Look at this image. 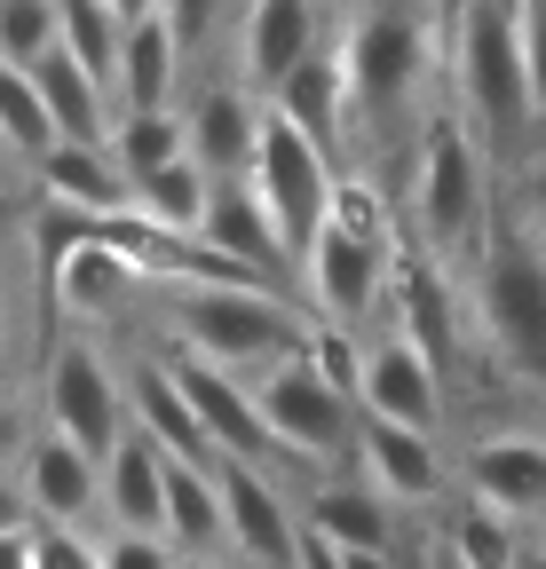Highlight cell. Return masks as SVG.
Segmentation results:
<instances>
[{
	"label": "cell",
	"mask_w": 546,
	"mask_h": 569,
	"mask_svg": "<svg viewBox=\"0 0 546 569\" xmlns=\"http://www.w3.org/2000/svg\"><path fill=\"white\" fill-rule=\"evenodd\" d=\"M167 317H175L167 348L198 356L215 372H238V380H261L309 340V309L294 293H278V284H198V293L167 301Z\"/></svg>",
	"instance_id": "1"
},
{
	"label": "cell",
	"mask_w": 546,
	"mask_h": 569,
	"mask_svg": "<svg viewBox=\"0 0 546 569\" xmlns=\"http://www.w3.org/2000/svg\"><path fill=\"white\" fill-rule=\"evenodd\" d=\"M396 253H404V246H396V222H388L380 190L357 182V174H340L325 230H317V246H309L301 269H294L301 293H309V317L365 332V317L388 301V269H396Z\"/></svg>",
	"instance_id": "2"
},
{
	"label": "cell",
	"mask_w": 546,
	"mask_h": 569,
	"mask_svg": "<svg viewBox=\"0 0 546 569\" xmlns=\"http://www.w3.org/2000/svg\"><path fill=\"white\" fill-rule=\"evenodd\" d=\"M413 230L436 269H467L492 253V167H484V134L459 119H428L420 134V167H413Z\"/></svg>",
	"instance_id": "3"
},
{
	"label": "cell",
	"mask_w": 546,
	"mask_h": 569,
	"mask_svg": "<svg viewBox=\"0 0 546 569\" xmlns=\"http://www.w3.org/2000/svg\"><path fill=\"white\" fill-rule=\"evenodd\" d=\"M340 63H349V134L380 142L396 134V119H413L420 80H428V24L413 9H365L340 32Z\"/></svg>",
	"instance_id": "4"
},
{
	"label": "cell",
	"mask_w": 546,
	"mask_h": 569,
	"mask_svg": "<svg viewBox=\"0 0 546 569\" xmlns=\"http://www.w3.org/2000/svg\"><path fill=\"white\" fill-rule=\"evenodd\" d=\"M444 63H451V88H459V103H467V119H475L484 142H515V134L538 127L530 71H523V24L515 17H499V9L475 0V9L444 32Z\"/></svg>",
	"instance_id": "5"
},
{
	"label": "cell",
	"mask_w": 546,
	"mask_h": 569,
	"mask_svg": "<svg viewBox=\"0 0 546 569\" xmlns=\"http://www.w3.org/2000/svg\"><path fill=\"white\" fill-rule=\"evenodd\" d=\"M475 317H484V340L507 356V372L530 380L546 396V253L515 230L492 238V253L475 261Z\"/></svg>",
	"instance_id": "6"
},
{
	"label": "cell",
	"mask_w": 546,
	"mask_h": 569,
	"mask_svg": "<svg viewBox=\"0 0 546 569\" xmlns=\"http://www.w3.org/2000/svg\"><path fill=\"white\" fill-rule=\"evenodd\" d=\"M254 403H261V427L269 443L301 467H357V403L340 396L309 356H286V365H269L254 380Z\"/></svg>",
	"instance_id": "7"
},
{
	"label": "cell",
	"mask_w": 546,
	"mask_h": 569,
	"mask_svg": "<svg viewBox=\"0 0 546 569\" xmlns=\"http://www.w3.org/2000/svg\"><path fill=\"white\" fill-rule=\"evenodd\" d=\"M246 182H254L261 213L278 222V238H286V261L301 269V253L317 246L325 213H332V190H340V174H332V151H317V142H309L294 119L261 111V142H254V167H246Z\"/></svg>",
	"instance_id": "8"
},
{
	"label": "cell",
	"mask_w": 546,
	"mask_h": 569,
	"mask_svg": "<svg viewBox=\"0 0 546 569\" xmlns=\"http://www.w3.org/2000/svg\"><path fill=\"white\" fill-rule=\"evenodd\" d=\"M40 411H48V436L80 443L96 467L127 436V380L111 372V356L88 332H63L48 348V365H40Z\"/></svg>",
	"instance_id": "9"
},
{
	"label": "cell",
	"mask_w": 546,
	"mask_h": 569,
	"mask_svg": "<svg viewBox=\"0 0 546 569\" xmlns=\"http://www.w3.org/2000/svg\"><path fill=\"white\" fill-rule=\"evenodd\" d=\"M215 490H222V546H230L246 569H294L301 507L286 498V482L269 475V467L222 459V467H215Z\"/></svg>",
	"instance_id": "10"
},
{
	"label": "cell",
	"mask_w": 546,
	"mask_h": 569,
	"mask_svg": "<svg viewBox=\"0 0 546 569\" xmlns=\"http://www.w3.org/2000/svg\"><path fill=\"white\" fill-rule=\"evenodd\" d=\"M159 365L175 372V388L190 396L198 427H207V443H215L222 459H246V467H269V459H278V443H269V427H261V403H254V380L215 372V365H198V356H182V348H167Z\"/></svg>",
	"instance_id": "11"
},
{
	"label": "cell",
	"mask_w": 546,
	"mask_h": 569,
	"mask_svg": "<svg viewBox=\"0 0 546 569\" xmlns=\"http://www.w3.org/2000/svg\"><path fill=\"white\" fill-rule=\"evenodd\" d=\"M357 411L388 419V427H413V436H436L444 427V372L413 340L373 332L365 340V380H357Z\"/></svg>",
	"instance_id": "12"
},
{
	"label": "cell",
	"mask_w": 546,
	"mask_h": 569,
	"mask_svg": "<svg viewBox=\"0 0 546 569\" xmlns=\"http://www.w3.org/2000/svg\"><path fill=\"white\" fill-rule=\"evenodd\" d=\"M467 490H475V507L530 530L546 515V427H499V436H484L467 451Z\"/></svg>",
	"instance_id": "13"
},
{
	"label": "cell",
	"mask_w": 546,
	"mask_h": 569,
	"mask_svg": "<svg viewBox=\"0 0 546 569\" xmlns=\"http://www.w3.org/2000/svg\"><path fill=\"white\" fill-rule=\"evenodd\" d=\"M357 475L388 498V507H436L451 490V467L436 451V436H413V427H388V419H357Z\"/></svg>",
	"instance_id": "14"
},
{
	"label": "cell",
	"mask_w": 546,
	"mask_h": 569,
	"mask_svg": "<svg viewBox=\"0 0 546 569\" xmlns=\"http://www.w3.org/2000/svg\"><path fill=\"white\" fill-rule=\"evenodd\" d=\"M317 9L325 0H246L238 17V71L254 96H278L294 71L317 56Z\"/></svg>",
	"instance_id": "15"
},
{
	"label": "cell",
	"mask_w": 546,
	"mask_h": 569,
	"mask_svg": "<svg viewBox=\"0 0 546 569\" xmlns=\"http://www.w3.org/2000/svg\"><path fill=\"white\" fill-rule=\"evenodd\" d=\"M261 111H269V96H254L246 80H215V88H198V103L182 111V119H190V167L207 174V182H238V174L254 167Z\"/></svg>",
	"instance_id": "16"
},
{
	"label": "cell",
	"mask_w": 546,
	"mask_h": 569,
	"mask_svg": "<svg viewBox=\"0 0 546 569\" xmlns=\"http://www.w3.org/2000/svg\"><path fill=\"white\" fill-rule=\"evenodd\" d=\"M17 490H24V515H32V522L80 530V522L103 507V467H96L80 443H63V436H32L24 459H17Z\"/></svg>",
	"instance_id": "17"
},
{
	"label": "cell",
	"mask_w": 546,
	"mask_h": 569,
	"mask_svg": "<svg viewBox=\"0 0 546 569\" xmlns=\"http://www.w3.org/2000/svg\"><path fill=\"white\" fill-rule=\"evenodd\" d=\"M198 246L222 253V261H238V269H246V277H261V284H278V277L294 269V261H286L278 222L261 213V198H254V182H246V174L207 190V213H198Z\"/></svg>",
	"instance_id": "18"
},
{
	"label": "cell",
	"mask_w": 546,
	"mask_h": 569,
	"mask_svg": "<svg viewBox=\"0 0 546 569\" xmlns=\"http://www.w3.org/2000/svg\"><path fill=\"white\" fill-rule=\"evenodd\" d=\"M135 293H143V277H135L127 253H111L96 238V222H88V238L72 253L48 269V301H56V317H72V325H111Z\"/></svg>",
	"instance_id": "19"
},
{
	"label": "cell",
	"mask_w": 546,
	"mask_h": 569,
	"mask_svg": "<svg viewBox=\"0 0 546 569\" xmlns=\"http://www.w3.org/2000/svg\"><path fill=\"white\" fill-rule=\"evenodd\" d=\"M40 198L63 213H88V222H111V213H135V182L119 174L111 142H56V151L32 167Z\"/></svg>",
	"instance_id": "20"
},
{
	"label": "cell",
	"mask_w": 546,
	"mask_h": 569,
	"mask_svg": "<svg viewBox=\"0 0 546 569\" xmlns=\"http://www.w3.org/2000/svg\"><path fill=\"white\" fill-rule=\"evenodd\" d=\"M167 451L143 436V427H127L103 459V515L111 530H135V538H167Z\"/></svg>",
	"instance_id": "21"
},
{
	"label": "cell",
	"mask_w": 546,
	"mask_h": 569,
	"mask_svg": "<svg viewBox=\"0 0 546 569\" xmlns=\"http://www.w3.org/2000/svg\"><path fill=\"white\" fill-rule=\"evenodd\" d=\"M127 427H143V436L182 467H222V451L207 443V427H198V411H190V396L175 388L167 365H135L127 372Z\"/></svg>",
	"instance_id": "22"
},
{
	"label": "cell",
	"mask_w": 546,
	"mask_h": 569,
	"mask_svg": "<svg viewBox=\"0 0 546 569\" xmlns=\"http://www.w3.org/2000/svg\"><path fill=\"white\" fill-rule=\"evenodd\" d=\"M269 111L294 119L317 151H340L349 142V63H340V40H317V56L269 96Z\"/></svg>",
	"instance_id": "23"
},
{
	"label": "cell",
	"mask_w": 546,
	"mask_h": 569,
	"mask_svg": "<svg viewBox=\"0 0 546 569\" xmlns=\"http://www.w3.org/2000/svg\"><path fill=\"white\" fill-rule=\"evenodd\" d=\"M301 522L309 530H325L340 553H396V507L357 475V482H317L309 490V507H301Z\"/></svg>",
	"instance_id": "24"
},
{
	"label": "cell",
	"mask_w": 546,
	"mask_h": 569,
	"mask_svg": "<svg viewBox=\"0 0 546 569\" xmlns=\"http://www.w3.org/2000/svg\"><path fill=\"white\" fill-rule=\"evenodd\" d=\"M32 88H40V103H48V119H56V142H111V127H119V103L88 80V71L72 63V56H40L32 63Z\"/></svg>",
	"instance_id": "25"
},
{
	"label": "cell",
	"mask_w": 546,
	"mask_h": 569,
	"mask_svg": "<svg viewBox=\"0 0 546 569\" xmlns=\"http://www.w3.org/2000/svg\"><path fill=\"white\" fill-rule=\"evenodd\" d=\"M175 80H182V40L167 17L127 24L119 48V111H175Z\"/></svg>",
	"instance_id": "26"
},
{
	"label": "cell",
	"mask_w": 546,
	"mask_h": 569,
	"mask_svg": "<svg viewBox=\"0 0 546 569\" xmlns=\"http://www.w3.org/2000/svg\"><path fill=\"white\" fill-rule=\"evenodd\" d=\"M167 546L175 553H222V490L215 467H167Z\"/></svg>",
	"instance_id": "27"
},
{
	"label": "cell",
	"mask_w": 546,
	"mask_h": 569,
	"mask_svg": "<svg viewBox=\"0 0 546 569\" xmlns=\"http://www.w3.org/2000/svg\"><path fill=\"white\" fill-rule=\"evenodd\" d=\"M111 159H119L127 182H143V174L190 159V119H182V111H119V127H111Z\"/></svg>",
	"instance_id": "28"
},
{
	"label": "cell",
	"mask_w": 546,
	"mask_h": 569,
	"mask_svg": "<svg viewBox=\"0 0 546 569\" xmlns=\"http://www.w3.org/2000/svg\"><path fill=\"white\" fill-rule=\"evenodd\" d=\"M63 9V56H72L88 80L119 103V48H127V24L103 9V0H56Z\"/></svg>",
	"instance_id": "29"
},
{
	"label": "cell",
	"mask_w": 546,
	"mask_h": 569,
	"mask_svg": "<svg viewBox=\"0 0 546 569\" xmlns=\"http://www.w3.org/2000/svg\"><path fill=\"white\" fill-rule=\"evenodd\" d=\"M0 151L17 167H40L56 151V119L32 88V71H17V63H0Z\"/></svg>",
	"instance_id": "30"
},
{
	"label": "cell",
	"mask_w": 546,
	"mask_h": 569,
	"mask_svg": "<svg viewBox=\"0 0 546 569\" xmlns=\"http://www.w3.org/2000/svg\"><path fill=\"white\" fill-rule=\"evenodd\" d=\"M207 174H198L190 159H175V167H159V174H143L135 182V213H143L151 230H175V238H198V213H207Z\"/></svg>",
	"instance_id": "31"
},
{
	"label": "cell",
	"mask_w": 546,
	"mask_h": 569,
	"mask_svg": "<svg viewBox=\"0 0 546 569\" xmlns=\"http://www.w3.org/2000/svg\"><path fill=\"white\" fill-rule=\"evenodd\" d=\"M444 538L459 546L467 569H523L530 561V530L492 515V507H459V522H444Z\"/></svg>",
	"instance_id": "32"
},
{
	"label": "cell",
	"mask_w": 546,
	"mask_h": 569,
	"mask_svg": "<svg viewBox=\"0 0 546 569\" xmlns=\"http://www.w3.org/2000/svg\"><path fill=\"white\" fill-rule=\"evenodd\" d=\"M56 48H63V9L56 0H0V63L32 71Z\"/></svg>",
	"instance_id": "33"
},
{
	"label": "cell",
	"mask_w": 546,
	"mask_h": 569,
	"mask_svg": "<svg viewBox=\"0 0 546 569\" xmlns=\"http://www.w3.org/2000/svg\"><path fill=\"white\" fill-rule=\"evenodd\" d=\"M32 569H103V538L63 530V522H32Z\"/></svg>",
	"instance_id": "34"
},
{
	"label": "cell",
	"mask_w": 546,
	"mask_h": 569,
	"mask_svg": "<svg viewBox=\"0 0 546 569\" xmlns=\"http://www.w3.org/2000/svg\"><path fill=\"white\" fill-rule=\"evenodd\" d=\"M103 569H175V546H167V538L111 530V538H103Z\"/></svg>",
	"instance_id": "35"
},
{
	"label": "cell",
	"mask_w": 546,
	"mask_h": 569,
	"mask_svg": "<svg viewBox=\"0 0 546 569\" xmlns=\"http://www.w3.org/2000/svg\"><path fill=\"white\" fill-rule=\"evenodd\" d=\"M523 71H530V111L546 127V9H523Z\"/></svg>",
	"instance_id": "36"
},
{
	"label": "cell",
	"mask_w": 546,
	"mask_h": 569,
	"mask_svg": "<svg viewBox=\"0 0 546 569\" xmlns=\"http://www.w3.org/2000/svg\"><path fill=\"white\" fill-rule=\"evenodd\" d=\"M167 24H175V40H182V56L190 48H207V32H215V17H222V0H167L159 9Z\"/></svg>",
	"instance_id": "37"
},
{
	"label": "cell",
	"mask_w": 546,
	"mask_h": 569,
	"mask_svg": "<svg viewBox=\"0 0 546 569\" xmlns=\"http://www.w3.org/2000/svg\"><path fill=\"white\" fill-rule=\"evenodd\" d=\"M294 569H349V553H340L325 530H309L301 522V546H294Z\"/></svg>",
	"instance_id": "38"
},
{
	"label": "cell",
	"mask_w": 546,
	"mask_h": 569,
	"mask_svg": "<svg viewBox=\"0 0 546 569\" xmlns=\"http://www.w3.org/2000/svg\"><path fill=\"white\" fill-rule=\"evenodd\" d=\"M0 569H32V522L0 530Z\"/></svg>",
	"instance_id": "39"
},
{
	"label": "cell",
	"mask_w": 546,
	"mask_h": 569,
	"mask_svg": "<svg viewBox=\"0 0 546 569\" xmlns=\"http://www.w3.org/2000/svg\"><path fill=\"white\" fill-rule=\"evenodd\" d=\"M17 522H32V515H24V490L9 482V467H0V530H17Z\"/></svg>",
	"instance_id": "40"
},
{
	"label": "cell",
	"mask_w": 546,
	"mask_h": 569,
	"mask_svg": "<svg viewBox=\"0 0 546 569\" xmlns=\"http://www.w3.org/2000/svg\"><path fill=\"white\" fill-rule=\"evenodd\" d=\"M17 443H24V419H17L9 403H0V467H9V459H24Z\"/></svg>",
	"instance_id": "41"
},
{
	"label": "cell",
	"mask_w": 546,
	"mask_h": 569,
	"mask_svg": "<svg viewBox=\"0 0 546 569\" xmlns=\"http://www.w3.org/2000/svg\"><path fill=\"white\" fill-rule=\"evenodd\" d=\"M420 569H467V561H459V546L436 530V538H428V553H420Z\"/></svg>",
	"instance_id": "42"
},
{
	"label": "cell",
	"mask_w": 546,
	"mask_h": 569,
	"mask_svg": "<svg viewBox=\"0 0 546 569\" xmlns=\"http://www.w3.org/2000/svg\"><path fill=\"white\" fill-rule=\"evenodd\" d=\"M467 9H475V0H428V17H436V48H444V32H451Z\"/></svg>",
	"instance_id": "43"
},
{
	"label": "cell",
	"mask_w": 546,
	"mask_h": 569,
	"mask_svg": "<svg viewBox=\"0 0 546 569\" xmlns=\"http://www.w3.org/2000/svg\"><path fill=\"white\" fill-rule=\"evenodd\" d=\"M103 9H111L119 24H143V17H159V9H167V0H103Z\"/></svg>",
	"instance_id": "44"
},
{
	"label": "cell",
	"mask_w": 546,
	"mask_h": 569,
	"mask_svg": "<svg viewBox=\"0 0 546 569\" xmlns=\"http://www.w3.org/2000/svg\"><path fill=\"white\" fill-rule=\"evenodd\" d=\"M175 569H230L222 553H175Z\"/></svg>",
	"instance_id": "45"
},
{
	"label": "cell",
	"mask_w": 546,
	"mask_h": 569,
	"mask_svg": "<svg viewBox=\"0 0 546 569\" xmlns=\"http://www.w3.org/2000/svg\"><path fill=\"white\" fill-rule=\"evenodd\" d=\"M0 372H9V301H0Z\"/></svg>",
	"instance_id": "46"
},
{
	"label": "cell",
	"mask_w": 546,
	"mask_h": 569,
	"mask_svg": "<svg viewBox=\"0 0 546 569\" xmlns=\"http://www.w3.org/2000/svg\"><path fill=\"white\" fill-rule=\"evenodd\" d=\"M530 553H538V561H546V515H538V522H530Z\"/></svg>",
	"instance_id": "47"
},
{
	"label": "cell",
	"mask_w": 546,
	"mask_h": 569,
	"mask_svg": "<svg viewBox=\"0 0 546 569\" xmlns=\"http://www.w3.org/2000/svg\"><path fill=\"white\" fill-rule=\"evenodd\" d=\"M9 174H17V159H9V151H0V182H9Z\"/></svg>",
	"instance_id": "48"
},
{
	"label": "cell",
	"mask_w": 546,
	"mask_h": 569,
	"mask_svg": "<svg viewBox=\"0 0 546 569\" xmlns=\"http://www.w3.org/2000/svg\"><path fill=\"white\" fill-rule=\"evenodd\" d=\"M523 569H546V561H538V553H530V561H523Z\"/></svg>",
	"instance_id": "49"
}]
</instances>
